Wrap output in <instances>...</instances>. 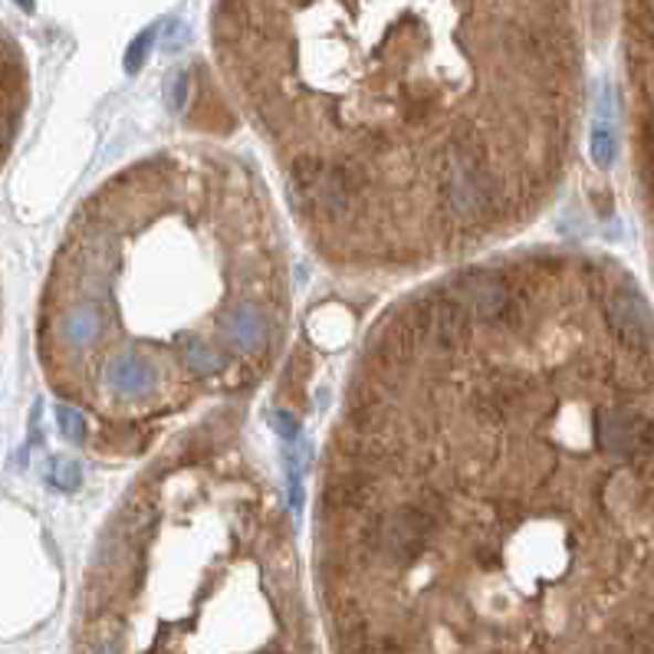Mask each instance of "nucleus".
Here are the masks:
<instances>
[{"mask_svg": "<svg viewBox=\"0 0 654 654\" xmlns=\"http://www.w3.org/2000/svg\"><path fill=\"white\" fill-rule=\"evenodd\" d=\"M437 524L441 520L424 514L421 507H401L386 517H372V524L362 532V549L379 559H389L394 566H404L428 549Z\"/></svg>", "mask_w": 654, "mask_h": 654, "instance_id": "obj_1", "label": "nucleus"}, {"mask_svg": "<svg viewBox=\"0 0 654 654\" xmlns=\"http://www.w3.org/2000/svg\"><path fill=\"white\" fill-rule=\"evenodd\" d=\"M408 323L414 326V333L421 336V349H431L434 356H444L451 346H457L467 329H471V316L464 313L461 303H454L451 296L441 299H421L411 306Z\"/></svg>", "mask_w": 654, "mask_h": 654, "instance_id": "obj_2", "label": "nucleus"}, {"mask_svg": "<svg viewBox=\"0 0 654 654\" xmlns=\"http://www.w3.org/2000/svg\"><path fill=\"white\" fill-rule=\"evenodd\" d=\"M517 283L504 273L494 270H471L464 276H457L454 283V303L464 306V313L471 316V323H494L497 313L517 296Z\"/></svg>", "mask_w": 654, "mask_h": 654, "instance_id": "obj_3", "label": "nucleus"}, {"mask_svg": "<svg viewBox=\"0 0 654 654\" xmlns=\"http://www.w3.org/2000/svg\"><path fill=\"white\" fill-rule=\"evenodd\" d=\"M599 437L609 454L629 461L652 457V421L629 404H612L599 411Z\"/></svg>", "mask_w": 654, "mask_h": 654, "instance_id": "obj_4", "label": "nucleus"}, {"mask_svg": "<svg viewBox=\"0 0 654 654\" xmlns=\"http://www.w3.org/2000/svg\"><path fill=\"white\" fill-rule=\"evenodd\" d=\"M605 319L612 326V333L632 346V349H648L652 339V316L645 299L635 289H615L605 303Z\"/></svg>", "mask_w": 654, "mask_h": 654, "instance_id": "obj_5", "label": "nucleus"}, {"mask_svg": "<svg viewBox=\"0 0 654 654\" xmlns=\"http://www.w3.org/2000/svg\"><path fill=\"white\" fill-rule=\"evenodd\" d=\"M376 484L366 471L346 467L323 487V514L329 517H356L372 504Z\"/></svg>", "mask_w": 654, "mask_h": 654, "instance_id": "obj_6", "label": "nucleus"}, {"mask_svg": "<svg viewBox=\"0 0 654 654\" xmlns=\"http://www.w3.org/2000/svg\"><path fill=\"white\" fill-rule=\"evenodd\" d=\"M106 382L119 398H148L158 386V369L141 352H116L106 366Z\"/></svg>", "mask_w": 654, "mask_h": 654, "instance_id": "obj_7", "label": "nucleus"}, {"mask_svg": "<svg viewBox=\"0 0 654 654\" xmlns=\"http://www.w3.org/2000/svg\"><path fill=\"white\" fill-rule=\"evenodd\" d=\"M526 386L520 379H484L477 386V414L491 424H504L524 404Z\"/></svg>", "mask_w": 654, "mask_h": 654, "instance_id": "obj_8", "label": "nucleus"}, {"mask_svg": "<svg viewBox=\"0 0 654 654\" xmlns=\"http://www.w3.org/2000/svg\"><path fill=\"white\" fill-rule=\"evenodd\" d=\"M224 339L234 349H257L266 339V313L257 303H241L224 319Z\"/></svg>", "mask_w": 654, "mask_h": 654, "instance_id": "obj_9", "label": "nucleus"}, {"mask_svg": "<svg viewBox=\"0 0 654 654\" xmlns=\"http://www.w3.org/2000/svg\"><path fill=\"white\" fill-rule=\"evenodd\" d=\"M103 326H106V323H103V313H99L96 306L83 303V306H76L73 313L63 316L60 333H63V342H66V346H73V349H89V346L99 342Z\"/></svg>", "mask_w": 654, "mask_h": 654, "instance_id": "obj_10", "label": "nucleus"}, {"mask_svg": "<svg viewBox=\"0 0 654 654\" xmlns=\"http://www.w3.org/2000/svg\"><path fill=\"white\" fill-rule=\"evenodd\" d=\"M418 352H421V336L414 333V326H411L408 319L392 323V326L382 333V339L376 342V356H379L382 362H392V366H401V362L414 359Z\"/></svg>", "mask_w": 654, "mask_h": 654, "instance_id": "obj_11", "label": "nucleus"}, {"mask_svg": "<svg viewBox=\"0 0 654 654\" xmlns=\"http://www.w3.org/2000/svg\"><path fill=\"white\" fill-rule=\"evenodd\" d=\"M184 362H188V369L198 372V376H221V372H228V366H231V359H228L224 349H214L211 342H201V339L188 342Z\"/></svg>", "mask_w": 654, "mask_h": 654, "instance_id": "obj_12", "label": "nucleus"}, {"mask_svg": "<svg viewBox=\"0 0 654 654\" xmlns=\"http://www.w3.org/2000/svg\"><path fill=\"white\" fill-rule=\"evenodd\" d=\"M589 148H592L595 165L609 168V165L615 161V155H619V141H615V129H612L605 119H599V123L592 126V141H589Z\"/></svg>", "mask_w": 654, "mask_h": 654, "instance_id": "obj_13", "label": "nucleus"}, {"mask_svg": "<svg viewBox=\"0 0 654 654\" xmlns=\"http://www.w3.org/2000/svg\"><path fill=\"white\" fill-rule=\"evenodd\" d=\"M188 96H191V73H188V70H178V73L168 80V89H165L168 109H171V113H184V109H188Z\"/></svg>", "mask_w": 654, "mask_h": 654, "instance_id": "obj_14", "label": "nucleus"}, {"mask_svg": "<svg viewBox=\"0 0 654 654\" xmlns=\"http://www.w3.org/2000/svg\"><path fill=\"white\" fill-rule=\"evenodd\" d=\"M56 424H60V434L73 444H83L86 441V421H83V411H73L66 404L56 408Z\"/></svg>", "mask_w": 654, "mask_h": 654, "instance_id": "obj_15", "label": "nucleus"}, {"mask_svg": "<svg viewBox=\"0 0 654 654\" xmlns=\"http://www.w3.org/2000/svg\"><path fill=\"white\" fill-rule=\"evenodd\" d=\"M83 481V467L76 461H56L50 464V484L60 487V491H76Z\"/></svg>", "mask_w": 654, "mask_h": 654, "instance_id": "obj_16", "label": "nucleus"}, {"mask_svg": "<svg viewBox=\"0 0 654 654\" xmlns=\"http://www.w3.org/2000/svg\"><path fill=\"white\" fill-rule=\"evenodd\" d=\"M151 40H155V27L141 30V33L131 40L129 50H126V73H138V70L145 66V60H148V50H151Z\"/></svg>", "mask_w": 654, "mask_h": 654, "instance_id": "obj_17", "label": "nucleus"}, {"mask_svg": "<svg viewBox=\"0 0 654 654\" xmlns=\"http://www.w3.org/2000/svg\"><path fill=\"white\" fill-rule=\"evenodd\" d=\"M270 421L276 424V431L283 437H296V418L289 411H270Z\"/></svg>", "mask_w": 654, "mask_h": 654, "instance_id": "obj_18", "label": "nucleus"}, {"mask_svg": "<svg viewBox=\"0 0 654 654\" xmlns=\"http://www.w3.org/2000/svg\"><path fill=\"white\" fill-rule=\"evenodd\" d=\"M20 10H27V13H33V7H36V0H13Z\"/></svg>", "mask_w": 654, "mask_h": 654, "instance_id": "obj_19", "label": "nucleus"}, {"mask_svg": "<svg viewBox=\"0 0 654 654\" xmlns=\"http://www.w3.org/2000/svg\"><path fill=\"white\" fill-rule=\"evenodd\" d=\"M7 141V123H3V116H0V145Z\"/></svg>", "mask_w": 654, "mask_h": 654, "instance_id": "obj_20", "label": "nucleus"}, {"mask_svg": "<svg viewBox=\"0 0 654 654\" xmlns=\"http://www.w3.org/2000/svg\"><path fill=\"white\" fill-rule=\"evenodd\" d=\"M99 654H119V652H116V648H103V652H99Z\"/></svg>", "mask_w": 654, "mask_h": 654, "instance_id": "obj_21", "label": "nucleus"}, {"mask_svg": "<svg viewBox=\"0 0 654 654\" xmlns=\"http://www.w3.org/2000/svg\"><path fill=\"white\" fill-rule=\"evenodd\" d=\"M0 76H3V66H0Z\"/></svg>", "mask_w": 654, "mask_h": 654, "instance_id": "obj_22", "label": "nucleus"}, {"mask_svg": "<svg viewBox=\"0 0 654 654\" xmlns=\"http://www.w3.org/2000/svg\"><path fill=\"white\" fill-rule=\"evenodd\" d=\"M602 654H609V652H602Z\"/></svg>", "mask_w": 654, "mask_h": 654, "instance_id": "obj_23", "label": "nucleus"}]
</instances>
